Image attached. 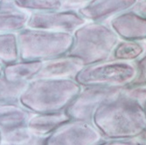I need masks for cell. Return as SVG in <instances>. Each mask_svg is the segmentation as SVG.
<instances>
[{"mask_svg": "<svg viewBox=\"0 0 146 145\" xmlns=\"http://www.w3.org/2000/svg\"><path fill=\"white\" fill-rule=\"evenodd\" d=\"M92 122L102 139L134 138L146 129L144 107L123 93L102 103L96 109Z\"/></svg>", "mask_w": 146, "mask_h": 145, "instance_id": "1", "label": "cell"}, {"mask_svg": "<svg viewBox=\"0 0 146 145\" xmlns=\"http://www.w3.org/2000/svg\"><path fill=\"white\" fill-rule=\"evenodd\" d=\"M82 88L74 79L35 78L28 82L19 103L32 113L65 110Z\"/></svg>", "mask_w": 146, "mask_h": 145, "instance_id": "2", "label": "cell"}, {"mask_svg": "<svg viewBox=\"0 0 146 145\" xmlns=\"http://www.w3.org/2000/svg\"><path fill=\"white\" fill-rule=\"evenodd\" d=\"M120 40L109 23L87 21L73 33V43L68 54L81 59L85 66L111 59Z\"/></svg>", "mask_w": 146, "mask_h": 145, "instance_id": "3", "label": "cell"}, {"mask_svg": "<svg viewBox=\"0 0 146 145\" xmlns=\"http://www.w3.org/2000/svg\"><path fill=\"white\" fill-rule=\"evenodd\" d=\"M19 59L46 60L67 54L73 33L26 27L18 32Z\"/></svg>", "mask_w": 146, "mask_h": 145, "instance_id": "4", "label": "cell"}, {"mask_svg": "<svg viewBox=\"0 0 146 145\" xmlns=\"http://www.w3.org/2000/svg\"><path fill=\"white\" fill-rule=\"evenodd\" d=\"M137 68L134 62L114 59L84 66L74 80L84 86H106L124 87L134 81Z\"/></svg>", "mask_w": 146, "mask_h": 145, "instance_id": "5", "label": "cell"}, {"mask_svg": "<svg viewBox=\"0 0 146 145\" xmlns=\"http://www.w3.org/2000/svg\"><path fill=\"white\" fill-rule=\"evenodd\" d=\"M123 89L122 87H82L74 99L65 109V112L70 119L92 122L96 109L102 103L120 95Z\"/></svg>", "mask_w": 146, "mask_h": 145, "instance_id": "6", "label": "cell"}, {"mask_svg": "<svg viewBox=\"0 0 146 145\" xmlns=\"http://www.w3.org/2000/svg\"><path fill=\"white\" fill-rule=\"evenodd\" d=\"M102 140L93 122L70 119L46 137L45 145H99Z\"/></svg>", "mask_w": 146, "mask_h": 145, "instance_id": "7", "label": "cell"}, {"mask_svg": "<svg viewBox=\"0 0 146 145\" xmlns=\"http://www.w3.org/2000/svg\"><path fill=\"white\" fill-rule=\"evenodd\" d=\"M87 22L77 10L59 9L31 12L27 27L74 33Z\"/></svg>", "mask_w": 146, "mask_h": 145, "instance_id": "8", "label": "cell"}, {"mask_svg": "<svg viewBox=\"0 0 146 145\" xmlns=\"http://www.w3.org/2000/svg\"><path fill=\"white\" fill-rule=\"evenodd\" d=\"M138 0H90L78 11L87 21L109 22L120 13L134 8Z\"/></svg>", "mask_w": 146, "mask_h": 145, "instance_id": "9", "label": "cell"}, {"mask_svg": "<svg viewBox=\"0 0 146 145\" xmlns=\"http://www.w3.org/2000/svg\"><path fill=\"white\" fill-rule=\"evenodd\" d=\"M109 24L120 39L135 41L146 39V17L133 8L112 18Z\"/></svg>", "mask_w": 146, "mask_h": 145, "instance_id": "10", "label": "cell"}, {"mask_svg": "<svg viewBox=\"0 0 146 145\" xmlns=\"http://www.w3.org/2000/svg\"><path fill=\"white\" fill-rule=\"evenodd\" d=\"M84 66L81 59L67 54L44 60L37 78L74 79Z\"/></svg>", "mask_w": 146, "mask_h": 145, "instance_id": "11", "label": "cell"}, {"mask_svg": "<svg viewBox=\"0 0 146 145\" xmlns=\"http://www.w3.org/2000/svg\"><path fill=\"white\" fill-rule=\"evenodd\" d=\"M31 12L25 11L11 0L0 4V32H16L27 27Z\"/></svg>", "mask_w": 146, "mask_h": 145, "instance_id": "12", "label": "cell"}, {"mask_svg": "<svg viewBox=\"0 0 146 145\" xmlns=\"http://www.w3.org/2000/svg\"><path fill=\"white\" fill-rule=\"evenodd\" d=\"M42 60H18L4 64L2 75L8 81L17 82H30L37 78L42 68Z\"/></svg>", "mask_w": 146, "mask_h": 145, "instance_id": "13", "label": "cell"}, {"mask_svg": "<svg viewBox=\"0 0 146 145\" xmlns=\"http://www.w3.org/2000/svg\"><path fill=\"white\" fill-rule=\"evenodd\" d=\"M68 120L70 118L65 110L52 113H33L27 122V126L33 134L46 138Z\"/></svg>", "mask_w": 146, "mask_h": 145, "instance_id": "14", "label": "cell"}, {"mask_svg": "<svg viewBox=\"0 0 146 145\" xmlns=\"http://www.w3.org/2000/svg\"><path fill=\"white\" fill-rule=\"evenodd\" d=\"M0 138L1 145H45L46 139L33 134L27 124L0 129Z\"/></svg>", "mask_w": 146, "mask_h": 145, "instance_id": "15", "label": "cell"}, {"mask_svg": "<svg viewBox=\"0 0 146 145\" xmlns=\"http://www.w3.org/2000/svg\"><path fill=\"white\" fill-rule=\"evenodd\" d=\"M33 114L19 102L0 101V129L27 124Z\"/></svg>", "mask_w": 146, "mask_h": 145, "instance_id": "16", "label": "cell"}, {"mask_svg": "<svg viewBox=\"0 0 146 145\" xmlns=\"http://www.w3.org/2000/svg\"><path fill=\"white\" fill-rule=\"evenodd\" d=\"M145 52V44H143V41L120 39L113 50L111 59L134 62Z\"/></svg>", "mask_w": 146, "mask_h": 145, "instance_id": "17", "label": "cell"}, {"mask_svg": "<svg viewBox=\"0 0 146 145\" xmlns=\"http://www.w3.org/2000/svg\"><path fill=\"white\" fill-rule=\"evenodd\" d=\"M19 60L18 33L0 32V62L3 65Z\"/></svg>", "mask_w": 146, "mask_h": 145, "instance_id": "18", "label": "cell"}, {"mask_svg": "<svg viewBox=\"0 0 146 145\" xmlns=\"http://www.w3.org/2000/svg\"><path fill=\"white\" fill-rule=\"evenodd\" d=\"M27 82H17L8 81L0 75V101L19 102V98L27 86Z\"/></svg>", "mask_w": 146, "mask_h": 145, "instance_id": "19", "label": "cell"}, {"mask_svg": "<svg viewBox=\"0 0 146 145\" xmlns=\"http://www.w3.org/2000/svg\"><path fill=\"white\" fill-rule=\"evenodd\" d=\"M19 7L33 11H46L61 9L65 0H11Z\"/></svg>", "mask_w": 146, "mask_h": 145, "instance_id": "20", "label": "cell"}, {"mask_svg": "<svg viewBox=\"0 0 146 145\" xmlns=\"http://www.w3.org/2000/svg\"><path fill=\"white\" fill-rule=\"evenodd\" d=\"M122 93L143 106L146 102V83L129 84L123 87Z\"/></svg>", "mask_w": 146, "mask_h": 145, "instance_id": "21", "label": "cell"}, {"mask_svg": "<svg viewBox=\"0 0 146 145\" xmlns=\"http://www.w3.org/2000/svg\"><path fill=\"white\" fill-rule=\"evenodd\" d=\"M134 63L137 68V76L132 83H146V52L139 59L135 60Z\"/></svg>", "mask_w": 146, "mask_h": 145, "instance_id": "22", "label": "cell"}, {"mask_svg": "<svg viewBox=\"0 0 146 145\" xmlns=\"http://www.w3.org/2000/svg\"><path fill=\"white\" fill-rule=\"evenodd\" d=\"M99 145H142V143L137 137H134V138L102 139Z\"/></svg>", "mask_w": 146, "mask_h": 145, "instance_id": "23", "label": "cell"}, {"mask_svg": "<svg viewBox=\"0 0 146 145\" xmlns=\"http://www.w3.org/2000/svg\"><path fill=\"white\" fill-rule=\"evenodd\" d=\"M89 1L90 0H65L62 9H71L78 11Z\"/></svg>", "mask_w": 146, "mask_h": 145, "instance_id": "24", "label": "cell"}, {"mask_svg": "<svg viewBox=\"0 0 146 145\" xmlns=\"http://www.w3.org/2000/svg\"><path fill=\"white\" fill-rule=\"evenodd\" d=\"M133 9L146 17V0H138Z\"/></svg>", "mask_w": 146, "mask_h": 145, "instance_id": "25", "label": "cell"}, {"mask_svg": "<svg viewBox=\"0 0 146 145\" xmlns=\"http://www.w3.org/2000/svg\"><path fill=\"white\" fill-rule=\"evenodd\" d=\"M137 138H138L139 141L141 142L142 145H146V129L143 131V132L141 135H139V136H137Z\"/></svg>", "mask_w": 146, "mask_h": 145, "instance_id": "26", "label": "cell"}, {"mask_svg": "<svg viewBox=\"0 0 146 145\" xmlns=\"http://www.w3.org/2000/svg\"><path fill=\"white\" fill-rule=\"evenodd\" d=\"M3 64L1 63V62H0V75H1L2 74V71H3Z\"/></svg>", "mask_w": 146, "mask_h": 145, "instance_id": "27", "label": "cell"}, {"mask_svg": "<svg viewBox=\"0 0 146 145\" xmlns=\"http://www.w3.org/2000/svg\"><path fill=\"white\" fill-rule=\"evenodd\" d=\"M143 107H144V109H145V112H146V102H145V104L143 105Z\"/></svg>", "mask_w": 146, "mask_h": 145, "instance_id": "28", "label": "cell"}, {"mask_svg": "<svg viewBox=\"0 0 146 145\" xmlns=\"http://www.w3.org/2000/svg\"><path fill=\"white\" fill-rule=\"evenodd\" d=\"M143 42H144V44L146 45V39H145V40H144V41H143Z\"/></svg>", "mask_w": 146, "mask_h": 145, "instance_id": "29", "label": "cell"}, {"mask_svg": "<svg viewBox=\"0 0 146 145\" xmlns=\"http://www.w3.org/2000/svg\"><path fill=\"white\" fill-rule=\"evenodd\" d=\"M0 145H1V138H0Z\"/></svg>", "mask_w": 146, "mask_h": 145, "instance_id": "30", "label": "cell"}, {"mask_svg": "<svg viewBox=\"0 0 146 145\" xmlns=\"http://www.w3.org/2000/svg\"><path fill=\"white\" fill-rule=\"evenodd\" d=\"M3 1V0H0V4H1V2Z\"/></svg>", "mask_w": 146, "mask_h": 145, "instance_id": "31", "label": "cell"}, {"mask_svg": "<svg viewBox=\"0 0 146 145\" xmlns=\"http://www.w3.org/2000/svg\"></svg>", "mask_w": 146, "mask_h": 145, "instance_id": "32", "label": "cell"}]
</instances>
